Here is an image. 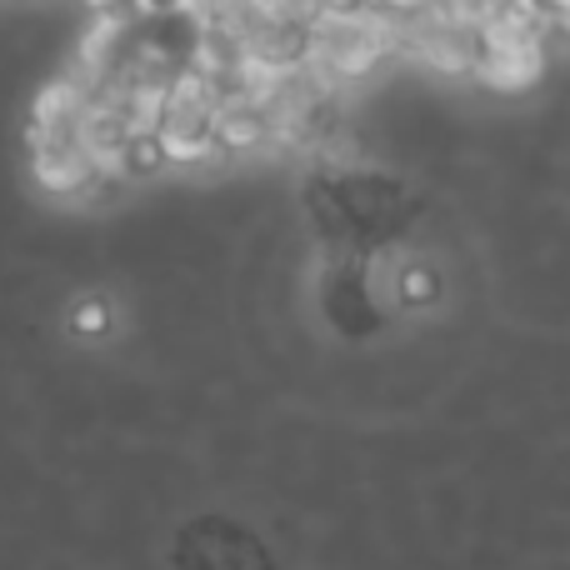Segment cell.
Here are the masks:
<instances>
[{
    "instance_id": "13",
    "label": "cell",
    "mask_w": 570,
    "mask_h": 570,
    "mask_svg": "<svg viewBox=\"0 0 570 570\" xmlns=\"http://www.w3.org/2000/svg\"><path fill=\"white\" fill-rule=\"evenodd\" d=\"M556 26H561V30H566V36H570V16H561V20H556Z\"/></svg>"
},
{
    "instance_id": "4",
    "label": "cell",
    "mask_w": 570,
    "mask_h": 570,
    "mask_svg": "<svg viewBox=\"0 0 570 570\" xmlns=\"http://www.w3.org/2000/svg\"><path fill=\"white\" fill-rule=\"evenodd\" d=\"M30 156H36V180L50 190H86L96 180L80 130H56V136H30Z\"/></svg>"
},
{
    "instance_id": "2",
    "label": "cell",
    "mask_w": 570,
    "mask_h": 570,
    "mask_svg": "<svg viewBox=\"0 0 570 570\" xmlns=\"http://www.w3.org/2000/svg\"><path fill=\"white\" fill-rule=\"evenodd\" d=\"M220 96L226 90L216 86L210 76H200L196 66L176 70L166 96V116H160V150L170 160H200L216 150V116H220Z\"/></svg>"
},
{
    "instance_id": "11",
    "label": "cell",
    "mask_w": 570,
    "mask_h": 570,
    "mask_svg": "<svg viewBox=\"0 0 570 570\" xmlns=\"http://www.w3.org/2000/svg\"><path fill=\"white\" fill-rule=\"evenodd\" d=\"M541 6H546V10H551V16H556V20H561V16H570V0H541Z\"/></svg>"
},
{
    "instance_id": "1",
    "label": "cell",
    "mask_w": 570,
    "mask_h": 570,
    "mask_svg": "<svg viewBox=\"0 0 570 570\" xmlns=\"http://www.w3.org/2000/svg\"><path fill=\"white\" fill-rule=\"evenodd\" d=\"M385 56H395V16L381 6L365 10H325L305 30V66L331 90L371 76Z\"/></svg>"
},
{
    "instance_id": "5",
    "label": "cell",
    "mask_w": 570,
    "mask_h": 570,
    "mask_svg": "<svg viewBox=\"0 0 570 570\" xmlns=\"http://www.w3.org/2000/svg\"><path fill=\"white\" fill-rule=\"evenodd\" d=\"M216 146L220 150H256V146H276V120H271L266 100L226 90L220 96V116H216Z\"/></svg>"
},
{
    "instance_id": "12",
    "label": "cell",
    "mask_w": 570,
    "mask_h": 570,
    "mask_svg": "<svg viewBox=\"0 0 570 570\" xmlns=\"http://www.w3.org/2000/svg\"><path fill=\"white\" fill-rule=\"evenodd\" d=\"M90 6H96V10H116V0H90Z\"/></svg>"
},
{
    "instance_id": "7",
    "label": "cell",
    "mask_w": 570,
    "mask_h": 570,
    "mask_svg": "<svg viewBox=\"0 0 570 570\" xmlns=\"http://www.w3.org/2000/svg\"><path fill=\"white\" fill-rule=\"evenodd\" d=\"M546 30H556V16L541 6V0H511V6L481 30V50L546 46Z\"/></svg>"
},
{
    "instance_id": "10",
    "label": "cell",
    "mask_w": 570,
    "mask_h": 570,
    "mask_svg": "<svg viewBox=\"0 0 570 570\" xmlns=\"http://www.w3.org/2000/svg\"><path fill=\"white\" fill-rule=\"evenodd\" d=\"M375 6V0H325V10H365Z\"/></svg>"
},
{
    "instance_id": "8",
    "label": "cell",
    "mask_w": 570,
    "mask_h": 570,
    "mask_svg": "<svg viewBox=\"0 0 570 570\" xmlns=\"http://www.w3.org/2000/svg\"><path fill=\"white\" fill-rule=\"evenodd\" d=\"M140 16H176V10H190V0H136Z\"/></svg>"
},
{
    "instance_id": "9",
    "label": "cell",
    "mask_w": 570,
    "mask_h": 570,
    "mask_svg": "<svg viewBox=\"0 0 570 570\" xmlns=\"http://www.w3.org/2000/svg\"><path fill=\"white\" fill-rule=\"evenodd\" d=\"M381 10H391V16H421V10H431L435 0H375Z\"/></svg>"
},
{
    "instance_id": "3",
    "label": "cell",
    "mask_w": 570,
    "mask_h": 570,
    "mask_svg": "<svg viewBox=\"0 0 570 570\" xmlns=\"http://www.w3.org/2000/svg\"><path fill=\"white\" fill-rule=\"evenodd\" d=\"M80 146H86L96 176H110V170H126V150L136 146V130L120 116V106L110 96H96L80 116Z\"/></svg>"
},
{
    "instance_id": "6",
    "label": "cell",
    "mask_w": 570,
    "mask_h": 570,
    "mask_svg": "<svg viewBox=\"0 0 570 570\" xmlns=\"http://www.w3.org/2000/svg\"><path fill=\"white\" fill-rule=\"evenodd\" d=\"M546 76V46H515V50H481L475 80L501 96H521Z\"/></svg>"
}]
</instances>
